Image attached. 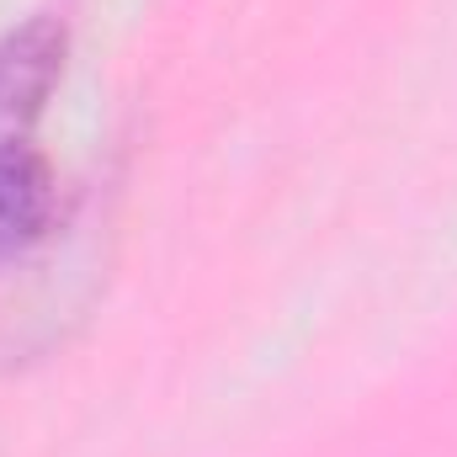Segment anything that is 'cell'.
Returning a JSON list of instances; mask_svg holds the SVG:
<instances>
[{
	"label": "cell",
	"instance_id": "7a4b0ae2",
	"mask_svg": "<svg viewBox=\"0 0 457 457\" xmlns=\"http://www.w3.org/2000/svg\"><path fill=\"white\" fill-rule=\"evenodd\" d=\"M54 165L32 144H0V255L27 250L54 219Z\"/></svg>",
	"mask_w": 457,
	"mask_h": 457
},
{
	"label": "cell",
	"instance_id": "6da1fadb",
	"mask_svg": "<svg viewBox=\"0 0 457 457\" xmlns=\"http://www.w3.org/2000/svg\"><path fill=\"white\" fill-rule=\"evenodd\" d=\"M70 32L54 16H32L0 37V122H27L48 102L64 70Z\"/></svg>",
	"mask_w": 457,
	"mask_h": 457
}]
</instances>
